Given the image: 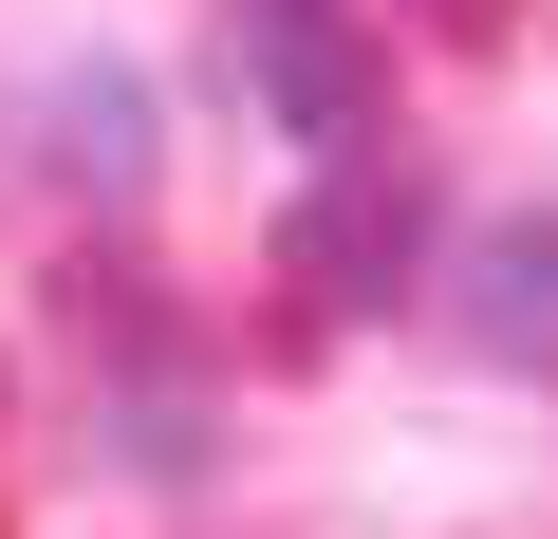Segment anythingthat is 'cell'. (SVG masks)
Returning <instances> with one entry per match:
<instances>
[{
    "mask_svg": "<svg viewBox=\"0 0 558 539\" xmlns=\"http://www.w3.org/2000/svg\"><path fill=\"white\" fill-rule=\"evenodd\" d=\"M57 168H75V186H112V205L149 186V94H131L112 57H94V75H57Z\"/></svg>",
    "mask_w": 558,
    "mask_h": 539,
    "instance_id": "5",
    "label": "cell"
},
{
    "mask_svg": "<svg viewBox=\"0 0 558 539\" xmlns=\"http://www.w3.org/2000/svg\"><path fill=\"white\" fill-rule=\"evenodd\" d=\"M447 317H465V354H484V372H558V205H502V223L465 242Z\"/></svg>",
    "mask_w": 558,
    "mask_h": 539,
    "instance_id": "3",
    "label": "cell"
},
{
    "mask_svg": "<svg viewBox=\"0 0 558 539\" xmlns=\"http://www.w3.org/2000/svg\"><path fill=\"white\" fill-rule=\"evenodd\" d=\"M75 298H94V280H75ZM94 317L131 335V298H94ZM94 428H112V465H131V483H186V465H205V372L131 335V372H94Z\"/></svg>",
    "mask_w": 558,
    "mask_h": 539,
    "instance_id": "4",
    "label": "cell"
},
{
    "mask_svg": "<svg viewBox=\"0 0 558 539\" xmlns=\"http://www.w3.org/2000/svg\"><path fill=\"white\" fill-rule=\"evenodd\" d=\"M223 75L260 131H299L317 168L336 149H391V38L354 0H223Z\"/></svg>",
    "mask_w": 558,
    "mask_h": 539,
    "instance_id": "1",
    "label": "cell"
},
{
    "mask_svg": "<svg viewBox=\"0 0 558 539\" xmlns=\"http://www.w3.org/2000/svg\"><path fill=\"white\" fill-rule=\"evenodd\" d=\"M410 260H428V168H391V149H336L317 205L279 223V280H299L317 317H391Z\"/></svg>",
    "mask_w": 558,
    "mask_h": 539,
    "instance_id": "2",
    "label": "cell"
}]
</instances>
